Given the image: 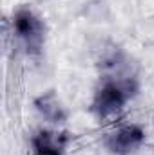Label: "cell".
Segmentation results:
<instances>
[{
	"instance_id": "obj_1",
	"label": "cell",
	"mask_w": 154,
	"mask_h": 155,
	"mask_svg": "<svg viewBox=\"0 0 154 155\" xmlns=\"http://www.w3.org/2000/svg\"><path fill=\"white\" fill-rule=\"evenodd\" d=\"M131 85L123 81H105L94 96L93 108L98 117H109L123 108L131 97Z\"/></svg>"
},
{
	"instance_id": "obj_2",
	"label": "cell",
	"mask_w": 154,
	"mask_h": 155,
	"mask_svg": "<svg viewBox=\"0 0 154 155\" xmlns=\"http://www.w3.org/2000/svg\"><path fill=\"white\" fill-rule=\"evenodd\" d=\"M13 25L20 40H24L29 52H38L44 43V25L40 18L29 9H18L13 18Z\"/></svg>"
},
{
	"instance_id": "obj_3",
	"label": "cell",
	"mask_w": 154,
	"mask_h": 155,
	"mask_svg": "<svg viewBox=\"0 0 154 155\" xmlns=\"http://www.w3.org/2000/svg\"><path fill=\"white\" fill-rule=\"evenodd\" d=\"M143 139H145V134L140 126L127 124V126L118 128L113 134H109L107 139H105V144L113 153L127 155L131 152H134L136 148H140Z\"/></svg>"
},
{
	"instance_id": "obj_4",
	"label": "cell",
	"mask_w": 154,
	"mask_h": 155,
	"mask_svg": "<svg viewBox=\"0 0 154 155\" xmlns=\"http://www.w3.org/2000/svg\"><path fill=\"white\" fill-rule=\"evenodd\" d=\"M67 144V135L58 132L42 130L33 137V153L35 155H64Z\"/></svg>"
},
{
	"instance_id": "obj_5",
	"label": "cell",
	"mask_w": 154,
	"mask_h": 155,
	"mask_svg": "<svg viewBox=\"0 0 154 155\" xmlns=\"http://www.w3.org/2000/svg\"><path fill=\"white\" fill-rule=\"evenodd\" d=\"M37 107H38L40 112L51 121H62L64 119L62 107L56 101L54 94H47V96H42L40 99H37Z\"/></svg>"
}]
</instances>
